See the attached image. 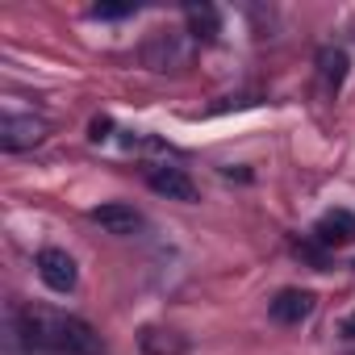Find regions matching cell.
I'll use <instances>...</instances> for the list:
<instances>
[{
	"instance_id": "cell-2",
	"label": "cell",
	"mask_w": 355,
	"mask_h": 355,
	"mask_svg": "<svg viewBox=\"0 0 355 355\" xmlns=\"http://www.w3.org/2000/svg\"><path fill=\"white\" fill-rule=\"evenodd\" d=\"M38 276H42L46 288H55V293H71L80 272H76V259H71L67 251H59V247H42V251H38Z\"/></svg>"
},
{
	"instance_id": "cell-1",
	"label": "cell",
	"mask_w": 355,
	"mask_h": 355,
	"mask_svg": "<svg viewBox=\"0 0 355 355\" xmlns=\"http://www.w3.org/2000/svg\"><path fill=\"white\" fill-rule=\"evenodd\" d=\"M17 334H21V343H26V347H42V351L105 355L101 334H96L84 318L59 313V309H38V305H26V309L17 313Z\"/></svg>"
},
{
	"instance_id": "cell-6",
	"label": "cell",
	"mask_w": 355,
	"mask_h": 355,
	"mask_svg": "<svg viewBox=\"0 0 355 355\" xmlns=\"http://www.w3.org/2000/svg\"><path fill=\"white\" fill-rule=\"evenodd\" d=\"M88 218H92L101 230H109V234H138V230H142V214H138L134 205H125V201L96 205Z\"/></svg>"
},
{
	"instance_id": "cell-5",
	"label": "cell",
	"mask_w": 355,
	"mask_h": 355,
	"mask_svg": "<svg viewBox=\"0 0 355 355\" xmlns=\"http://www.w3.org/2000/svg\"><path fill=\"white\" fill-rule=\"evenodd\" d=\"M313 305H318V297L309 288H280L276 301H272V318L280 326H301L313 313Z\"/></svg>"
},
{
	"instance_id": "cell-4",
	"label": "cell",
	"mask_w": 355,
	"mask_h": 355,
	"mask_svg": "<svg viewBox=\"0 0 355 355\" xmlns=\"http://www.w3.org/2000/svg\"><path fill=\"white\" fill-rule=\"evenodd\" d=\"M313 243L318 247H351L355 243V214L351 209H330L318 218L313 226Z\"/></svg>"
},
{
	"instance_id": "cell-13",
	"label": "cell",
	"mask_w": 355,
	"mask_h": 355,
	"mask_svg": "<svg viewBox=\"0 0 355 355\" xmlns=\"http://www.w3.org/2000/svg\"><path fill=\"white\" fill-rule=\"evenodd\" d=\"M109 130H113V121H109V117H96V121H92V142H105Z\"/></svg>"
},
{
	"instance_id": "cell-11",
	"label": "cell",
	"mask_w": 355,
	"mask_h": 355,
	"mask_svg": "<svg viewBox=\"0 0 355 355\" xmlns=\"http://www.w3.org/2000/svg\"><path fill=\"white\" fill-rule=\"evenodd\" d=\"M134 13V5H96L92 9V17H105V21H117V17H130Z\"/></svg>"
},
{
	"instance_id": "cell-14",
	"label": "cell",
	"mask_w": 355,
	"mask_h": 355,
	"mask_svg": "<svg viewBox=\"0 0 355 355\" xmlns=\"http://www.w3.org/2000/svg\"><path fill=\"white\" fill-rule=\"evenodd\" d=\"M343 334H347V338H355V313H351V318L343 322Z\"/></svg>"
},
{
	"instance_id": "cell-7",
	"label": "cell",
	"mask_w": 355,
	"mask_h": 355,
	"mask_svg": "<svg viewBox=\"0 0 355 355\" xmlns=\"http://www.w3.org/2000/svg\"><path fill=\"white\" fill-rule=\"evenodd\" d=\"M146 180H150V189H155L159 197H167V201H184V205L197 201V184L189 180L180 167H155Z\"/></svg>"
},
{
	"instance_id": "cell-9",
	"label": "cell",
	"mask_w": 355,
	"mask_h": 355,
	"mask_svg": "<svg viewBox=\"0 0 355 355\" xmlns=\"http://www.w3.org/2000/svg\"><path fill=\"white\" fill-rule=\"evenodd\" d=\"M189 26H193V34L197 38H218V30H222V17H218V9L214 5H189Z\"/></svg>"
},
{
	"instance_id": "cell-8",
	"label": "cell",
	"mask_w": 355,
	"mask_h": 355,
	"mask_svg": "<svg viewBox=\"0 0 355 355\" xmlns=\"http://www.w3.org/2000/svg\"><path fill=\"white\" fill-rule=\"evenodd\" d=\"M138 347L142 355H189V338L175 330H163V326H142Z\"/></svg>"
},
{
	"instance_id": "cell-3",
	"label": "cell",
	"mask_w": 355,
	"mask_h": 355,
	"mask_svg": "<svg viewBox=\"0 0 355 355\" xmlns=\"http://www.w3.org/2000/svg\"><path fill=\"white\" fill-rule=\"evenodd\" d=\"M46 138V121L42 117H17V113H5L0 117V146L5 150H26V146H34V142H42Z\"/></svg>"
},
{
	"instance_id": "cell-10",
	"label": "cell",
	"mask_w": 355,
	"mask_h": 355,
	"mask_svg": "<svg viewBox=\"0 0 355 355\" xmlns=\"http://www.w3.org/2000/svg\"><path fill=\"white\" fill-rule=\"evenodd\" d=\"M318 67H322V80H326L330 88H338V84L347 80V67H351V59H347V51H334V46H326V51L318 55Z\"/></svg>"
},
{
	"instance_id": "cell-12",
	"label": "cell",
	"mask_w": 355,
	"mask_h": 355,
	"mask_svg": "<svg viewBox=\"0 0 355 355\" xmlns=\"http://www.w3.org/2000/svg\"><path fill=\"white\" fill-rule=\"evenodd\" d=\"M297 251H301V255H305L313 268H326V251H322V247H313V243H301Z\"/></svg>"
}]
</instances>
